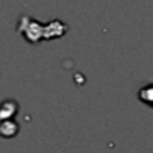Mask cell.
Segmentation results:
<instances>
[{"instance_id":"cell-1","label":"cell","mask_w":153,"mask_h":153,"mask_svg":"<svg viewBox=\"0 0 153 153\" xmlns=\"http://www.w3.org/2000/svg\"><path fill=\"white\" fill-rule=\"evenodd\" d=\"M2 112H0V117L2 120H13V117L17 115L18 112V104L15 100H5L2 104Z\"/></svg>"},{"instance_id":"cell-2","label":"cell","mask_w":153,"mask_h":153,"mask_svg":"<svg viewBox=\"0 0 153 153\" xmlns=\"http://www.w3.org/2000/svg\"><path fill=\"white\" fill-rule=\"evenodd\" d=\"M0 133L4 138H12L18 133V123L15 120H2L0 125Z\"/></svg>"},{"instance_id":"cell-3","label":"cell","mask_w":153,"mask_h":153,"mask_svg":"<svg viewBox=\"0 0 153 153\" xmlns=\"http://www.w3.org/2000/svg\"><path fill=\"white\" fill-rule=\"evenodd\" d=\"M138 99H140V102H143L145 105H148L153 109V82L145 84V86L138 91Z\"/></svg>"}]
</instances>
